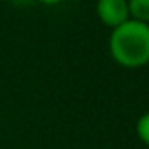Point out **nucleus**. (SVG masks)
Listing matches in <instances>:
<instances>
[{
  "label": "nucleus",
  "mask_w": 149,
  "mask_h": 149,
  "mask_svg": "<svg viewBox=\"0 0 149 149\" xmlns=\"http://www.w3.org/2000/svg\"><path fill=\"white\" fill-rule=\"evenodd\" d=\"M112 60L125 68H140L149 63V25L128 19L109 37Z\"/></svg>",
  "instance_id": "obj_1"
},
{
  "label": "nucleus",
  "mask_w": 149,
  "mask_h": 149,
  "mask_svg": "<svg viewBox=\"0 0 149 149\" xmlns=\"http://www.w3.org/2000/svg\"><path fill=\"white\" fill-rule=\"evenodd\" d=\"M95 11L98 19L111 30L121 26L130 19L128 0H98Z\"/></svg>",
  "instance_id": "obj_2"
},
{
  "label": "nucleus",
  "mask_w": 149,
  "mask_h": 149,
  "mask_svg": "<svg viewBox=\"0 0 149 149\" xmlns=\"http://www.w3.org/2000/svg\"><path fill=\"white\" fill-rule=\"evenodd\" d=\"M130 19L149 25V0H128Z\"/></svg>",
  "instance_id": "obj_3"
},
{
  "label": "nucleus",
  "mask_w": 149,
  "mask_h": 149,
  "mask_svg": "<svg viewBox=\"0 0 149 149\" xmlns=\"http://www.w3.org/2000/svg\"><path fill=\"white\" fill-rule=\"evenodd\" d=\"M135 133L142 144L149 147V112H144L135 123Z\"/></svg>",
  "instance_id": "obj_4"
},
{
  "label": "nucleus",
  "mask_w": 149,
  "mask_h": 149,
  "mask_svg": "<svg viewBox=\"0 0 149 149\" xmlns=\"http://www.w3.org/2000/svg\"><path fill=\"white\" fill-rule=\"evenodd\" d=\"M37 2H40V4H44V6H56V4L61 2V0H37Z\"/></svg>",
  "instance_id": "obj_5"
}]
</instances>
